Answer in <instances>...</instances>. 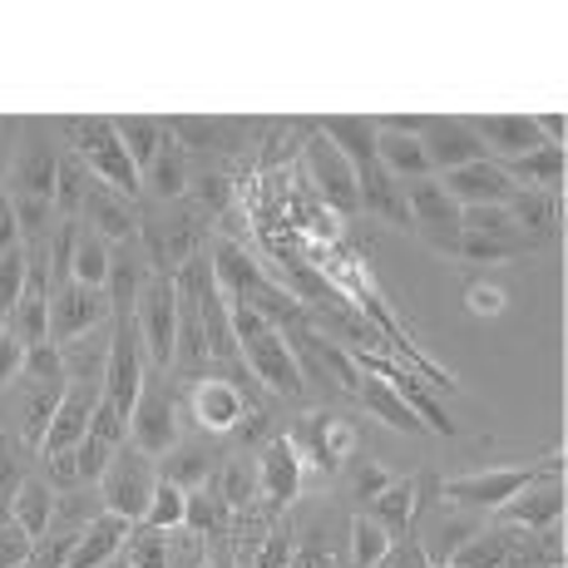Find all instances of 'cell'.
Masks as SVG:
<instances>
[{"mask_svg": "<svg viewBox=\"0 0 568 568\" xmlns=\"http://www.w3.org/2000/svg\"><path fill=\"white\" fill-rule=\"evenodd\" d=\"M227 307H233L237 356L247 362V371H253L267 390H277V396H287V400L307 396V376H302V366H297V356H292L287 336H282L262 312L243 307V302H227Z\"/></svg>", "mask_w": 568, "mask_h": 568, "instance_id": "6da1fadb", "label": "cell"}, {"mask_svg": "<svg viewBox=\"0 0 568 568\" xmlns=\"http://www.w3.org/2000/svg\"><path fill=\"white\" fill-rule=\"evenodd\" d=\"M207 267H213V282H217V292H223L227 302H243V307L262 312L272 326L297 322L302 316L292 287H277V282H272L267 272L253 262V253H243L237 243H217L213 253H207Z\"/></svg>", "mask_w": 568, "mask_h": 568, "instance_id": "7a4b0ae2", "label": "cell"}, {"mask_svg": "<svg viewBox=\"0 0 568 568\" xmlns=\"http://www.w3.org/2000/svg\"><path fill=\"white\" fill-rule=\"evenodd\" d=\"M154 489H159V460H154V455H144L139 445L124 440L114 455H109V465L100 475L104 509H109V515H119V519H129V524H139L149 515Z\"/></svg>", "mask_w": 568, "mask_h": 568, "instance_id": "3957f363", "label": "cell"}, {"mask_svg": "<svg viewBox=\"0 0 568 568\" xmlns=\"http://www.w3.org/2000/svg\"><path fill=\"white\" fill-rule=\"evenodd\" d=\"M564 469V455L554 460H539V465H505V469H479V475H460V479H445L435 485L450 505H465V509H499L505 499H515L524 485L534 479H559Z\"/></svg>", "mask_w": 568, "mask_h": 568, "instance_id": "277c9868", "label": "cell"}, {"mask_svg": "<svg viewBox=\"0 0 568 568\" xmlns=\"http://www.w3.org/2000/svg\"><path fill=\"white\" fill-rule=\"evenodd\" d=\"M74 159H80L104 189L124 193V199L144 193V179H139V169L129 163L124 144H119V134H114V119H80V124H74Z\"/></svg>", "mask_w": 568, "mask_h": 568, "instance_id": "5b68a950", "label": "cell"}, {"mask_svg": "<svg viewBox=\"0 0 568 568\" xmlns=\"http://www.w3.org/2000/svg\"><path fill=\"white\" fill-rule=\"evenodd\" d=\"M134 332L139 346L154 356V366H173V332H179V282H173V272L144 277L134 297Z\"/></svg>", "mask_w": 568, "mask_h": 568, "instance_id": "8992f818", "label": "cell"}, {"mask_svg": "<svg viewBox=\"0 0 568 568\" xmlns=\"http://www.w3.org/2000/svg\"><path fill=\"white\" fill-rule=\"evenodd\" d=\"M144 390V346H139L134 332V316H119L114 336H109V352H104V390L100 400L114 415H134V400Z\"/></svg>", "mask_w": 568, "mask_h": 568, "instance_id": "52a82bcc", "label": "cell"}, {"mask_svg": "<svg viewBox=\"0 0 568 568\" xmlns=\"http://www.w3.org/2000/svg\"><path fill=\"white\" fill-rule=\"evenodd\" d=\"M100 390H104V376H74L64 381L60 390V406H54V420L40 440V455H64L90 435V420H94V406H100Z\"/></svg>", "mask_w": 568, "mask_h": 568, "instance_id": "ba28073f", "label": "cell"}, {"mask_svg": "<svg viewBox=\"0 0 568 568\" xmlns=\"http://www.w3.org/2000/svg\"><path fill=\"white\" fill-rule=\"evenodd\" d=\"M104 316H109V292H94V287L70 282V287L50 292V342L64 352V346L84 342Z\"/></svg>", "mask_w": 568, "mask_h": 568, "instance_id": "9c48e42d", "label": "cell"}, {"mask_svg": "<svg viewBox=\"0 0 568 568\" xmlns=\"http://www.w3.org/2000/svg\"><path fill=\"white\" fill-rule=\"evenodd\" d=\"M129 445H139L144 455H169L179 445V406L163 386H144L134 400V415H129Z\"/></svg>", "mask_w": 568, "mask_h": 568, "instance_id": "30bf717a", "label": "cell"}, {"mask_svg": "<svg viewBox=\"0 0 568 568\" xmlns=\"http://www.w3.org/2000/svg\"><path fill=\"white\" fill-rule=\"evenodd\" d=\"M440 189L455 199V207H505L515 199V179L505 173V163L495 159H479V163H465V169H450L440 179Z\"/></svg>", "mask_w": 568, "mask_h": 568, "instance_id": "8fae6325", "label": "cell"}, {"mask_svg": "<svg viewBox=\"0 0 568 568\" xmlns=\"http://www.w3.org/2000/svg\"><path fill=\"white\" fill-rule=\"evenodd\" d=\"M420 149H425L430 173L465 169V163H479L489 154V149L479 144L475 124H465V119H430V124H425V134H420Z\"/></svg>", "mask_w": 568, "mask_h": 568, "instance_id": "7c38bea8", "label": "cell"}, {"mask_svg": "<svg viewBox=\"0 0 568 568\" xmlns=\"http://www.w3.org/2000/svg\"><path fill=\"white\" fill-rule=\"evenodd\" d=\"M307 169L316 183V199H326L336 213H356L362 207V193H356V169L326 144V134H316L307 144Z\"/></svg>", "mask_w": 568, "mask_h": 568, "instance_id": "4fadbf2b", "label": "cell"}, {"mask_svg": "<svg viewBox=\"0 0 568 568\" xmlns=\"http://www.w3.org/2000/svg\"><path fill=\"white\" fill-rule=\"evenodd\" d=\"M495 515H499V524H515V529L549 534L554 524L564 519V485L559 479H534V485H524L515 499H505Z\"/></svg>", "mask_w": 568, "mask_h": 568, "instance_id": "5bb4252c", "label": "cell"}, {"mask_svg": "<svg viewBox=\"0 0 568 568\" xmlns=\"http://www.w3.org/2000/svg\"><path fill=\"white\" fill-rule=\"evenodd\" d=\"M302 489V455H297V440L292 435H277V440L262 450L257 460V495L267 499L272 509H287Z\"/></svg>", "mask_w": 568, "mask_h": 568, "instance_id": "9a60e30c", "label": "cell"}, {"mask_svg": "<svg viewBox=\"0 0 568 568\" xmlns=\"http://www.w3.org/2000/svg\"><path fill=\"white\" fill-rule=\"evenodd\" d=\"M16 179H10V189H16V199H30V203H50L54 207V173H60V159H54V149L45 139L30 134L26 144H20L16 154Z\"/></svg>", "mask_w": 568, "mask_h": 568, "instance_id": "2e32d148", "label": "cell"}, {"mask_svg": "<svg viewBox=\"0 0 568 568\" xmlns=\"http://www.w3.org/2000/svg\"><path fill=\"white\" fill-rule=\"evenodd\" d=\"M253 410L243 396V386H233V381L223 376H203L199 386H193V415H199V425H207V430L227 435L237 430V420Z\"/></svg>", "mask_w": 568, "mask_h": 568, "instance_id": "e0dca14e", "label": "cell"}, {"mask_svg": "<svg viewBox=\"0 0 568 568\" xmlns=\"http://www.w3.org/2000/svg\"><path fill=\"white\" fill-rule=\"evenodd\" d=\"M475 134L485 149H495L499 159H524L534 154V149L544 144L539 124H534V114H479L475 119Z\"/></svg>", "mask_w": 568, "mask_h": 568, "instance_id": "ac0fdd59", "label": "cell"}, {"mask_svg": "<svg viewBox=\"0 0 568 568\" xmlns=\"http://www.w3.org/2000/svg\"><path fill=\"white\" fill-rule=\"evenodd\" d=\"M129 534H134V524L104 509V515H94L90 524H84L80 544H74V554H70V564L64 568H100V564H109L114 554H124Z\"/></svg>", "mask_w": 568, "mask_h": 568, "instance_id": "d6986e66", "label": "cell"}, {"mask_svg": "<svg viewBox=\"0 0 568 568\" xmlns=\"http://www.w3.org/2000/svg\"><path fill=\"white\" fill-rule=\"evenodd\" d=\"M356 450V430L342 420V415H316V420H307V460L322 469V475H336L346 460H352Z\"/></svg>", "mask_w": 568, "mask_h": 568, "instance_id": "ffe728a7", "label": "cell"}, {"mask_svg": "<svg viewBox=\"0 0 568 568\" xmlns=\"http://www.w3.org/2000/svg\"><path fill=\"white\" fill-rule=\"evenodd\" d=\"M322 134L326 144L336 149L352 169H366V163H376V119H356V114H326L322 119Z\"/></svg>", "mask_w": 568, "mask_h": 568, "instance_id": "44dd1931", "label": "cell"}, {"mask_svg": "<svg viewBox=\"0 0 568 568\" xmlns=\"http://www.w3.org/2000/svg\"><path fill=\"white\" fill-rule=\"evenodd\" d=\"M356 396H362V406L376 415L381 425H390V430H400V435H425V420L406 406V400H400V390L390 386V381L366 376L362 371V390H356Z\"/></svg>", "mask_w": 568, "mask_h": 568, "instance_id": "7402d4cb", "label": "cell"}, {"mask_svg": "<svg viewBox=\"0 0 568 568\" xmlns=\"http://www.w3.org/2000/svg\"><path fill=\"white\" fill-rule=\"evenodd\" d=\"M84 207H90V223L100 237H134L139 233V207L124 199V193L104 189V183H94V189H84Z\"/></svg>", "mask_w": 568, "mask_h": 568, "instance_id": "603a6c76", "label": "cell"}, {"mask_svg": "<svg viewBox=\"0 0 568 568\" xmlns=\"http://www.w3.org/2000/svg\"><path fill=\"white\" fill-rule=\"evenodd\" d=\"M415 495H420L415 479H390L376 499H366V519L381 524L390 539H406L410 524H415Z\"/></svg>", "mask_w": 568, "mask_h": 568, "instance_id": "cb8c5ba5", "label": "cell"}, {"mask_svg": "<svg viewBox=\"0 0 568 568\" xmlns=\"http://www.w3.org/2000/svg\"><path fill=\"white\" fill-rule=\"evenodd\" d=\"M400 199H406L410 223H425L430 233H435V227H440V233H445V227H460V207H455V199L435 179H410Z\"/></svg>", "mask_w": 568, "mask_h": 568, "instance_id": "d4e9b609", "label": "cell"}, {"mask_svg": "<svg viewBox=\"0 0 568 568\" xmlns=\"http://www.w3.org/2000/svg\"><path fill=\"white\" fill-rule=\"evenodd\" d=\"M50 519H54V489H50V479H26V485L10 495V524L40 544V539H45V529H50Z\"/></svg>", "mask_w": 568, "mask_h": 568, "instance_id": "484cf974", "label": "cell"}, {"mask_svg": "<svg viewBox=\"0 0 568 568\" xmlns=\"http://www.w3.org/2000/svg\"><path fill=\"white\" fill-rule=\"evenodd\" d=\"M381 129V124H376ZM376 163L390 173V179H430V163H425V149L415 134H396V129H381L376 134Z\"/></svg>", "mask_w": 568, "mask_h": 568, "instance_id": "4316f807", "label": "cell"}, {"mask_svg": "<svg viewBox=\"0 0 568 568\" xmlns=\"http://www.w3.org/2000/svg\"><path fill=\"white\" fill-rule=\"evenodd\" d=\"M455 568H509L515 564V529L499 524V529H485V534H469L460 549L450 554Z\"/></svg>", "mask_w": 568, "mask_h": 568, "instance_id": "83f0119b", "label": "cell"}, {"mask_svg": "<svg viewBox=\"0 0 568 568\" xmlns=\"http://www.w3.org/2000/svg\"><path fill=\"white\" fill-rule=\"evenodd\" d=\"M114 134H119V144H124L129 163L139 169V179H144V173L154 169L163 139H169V134H163L159 119H149V114H124V119H114Z\"/></svg>", "mask_w": 568, "mask_h": 568, "instance_id": "f1b7e54d", "label": "cell"}, {"mask_svg": "<svg viewBox=\"0 0 568 568\" xmlns=\"http://www.w3.org/2000/svg\"><path fill=\"white\" fill-rule=\"evenodd\" d=\"M207 475H213V450H207V445H183L179 440L159 460V479L173 485V489H183V495H189V489H203Z\"/></svg>", "mask_w": 568, "mask_h": 568, "instance_id": "f546056e", "label": "cell"}, {"mask_svg": "<svg viewBox=\"0 0 568 568\" xmlns=\"http://www.w3.org/2000/svg\"><path fill=\"white\" fill-rule=\"evenodd\" d=\"M505 173L515 179V189H519V183H524V189H534V193L559 189V183H564V144H539L534 154L509 159Z\"/></svg>", "mask_w": 568, "mask_h": 568, "instance_id": "4dcf8cb0", "label": "cell"}, {"mask_svg": "<svg viewBox=\"0 0 568 568\" xmlns=\"http://www.w3.org/2000/svg\"><path fill=\"white\" fill-rule=\"evenodd\" d=\"M356 193H362V207H366V213L396 217V223H410L406 199H400V183L390 179L381 163H366V169H356Z\"/></svg>", "mask_w": 568, "mask_h": 568, "instance_id": "1f68e13d", "label": "cell"}, {"mask_svg": "<svg viewBox=\"0 0 568 568\" xmlns=\"http://www.w3.org/2000/svg\"><path fill=\"white\" fill-rule=\"evenodd\" d=\"M6 332L16 336L26 352L40 342H50V297L45 292H26V297L16 302V312L6 316Z\"/></svg>", "mask_w": 568, "mask_h": 568, "instance_id": "d6a6232c", "label": "cell"}, {"mask_svg": "<svg viewBox=\"0 0 568 568\" xmlns=\"http://www.w3.org/2000/svg\"><path fill=\"white\" fill-rule=\"evenodd\" d=\"M109 262H114V253H109V247H104V237H100V233H84V237H74L70 282H80V287L104 292V282H109Z\"/></svg>", "mask_w": 568, "mask_h": 568, "instance_id": "836d02e7", "label": "cell"}, {"mask_svg": "<svg viewBox=\"0 0 568 568\" xmlns=\"http://www.w3.org/2000/svg\"><path fill=\"white\" fill-rule=\"evenodd\" d=\"M144 189L154 193V199H179L183 189H189V169H183V154L179 149L169 144V139H163V149H159V159H154V169L144 173Z\"/></svg>", "mask_w": 568, "mask_h": 568, "instance_id": "e575fe53", "label": "cell"}, {"mask_svg": "<svg viewBox=\"0 0 568 568\" xmlns=\"http://www.w3.org/2000/svg\"><path fill=\"white\" fill-rule=\"evenodd\" d=\"M390 544L396 539H390L381 524H371L366 515L352 519V568H376L390 554Z\"/></svg>", "mask_w": 568, "mask_h": 568, "instance_id": "d590c367", "label": "cell"}, {"mask_svg": "<svg viewBox=\"0 0 568 568\" xmlns=\"http://www.w3.org/2000/svg\"><path fill=\"white\" fill-rule=\"evenodd\" d=\"M460 227L469 237H499V243L519 237V223L509 217V207H460Z\"/></svg>", "mask_w": 568, "mask_h": 568, "instance_id": "8d00e7d4", "label": "cell"}, {"mask_svg": "<svg viewBox=\"0 0 568 568\" xmlns=\"http://www.w3.org/2000/svg\"><path fill=\"white\" fill-rule=\"evenodd\" d=\"M223 515H227V505L207 485L183 495V524H189L193 534H217V529H223Z\"/></svg>", "mask_w": 568, "mask_h": 568, "instance_id": "74e56055", "label": "cell"}, {"mask_svg": "<svg viewBox=\"0 0 568 568\" xmlns=\"http://www.w3.org/2000/svg\"><path fill=\"white\" fill-rule=\"evenodd\" d=\"M84 163L80 159H60V173H54V213H64V217H74V207L84 203V189H90V183H84Z\"/></svg>", "mask_w": 568, "mask_h": 568, "instance_id": "f35d334b", "label": "cell"}, {"mask_svg": "<svg viewBox=\"0 0 568 568\" xmlns=\"http://www.w3.org/2000/svg\"><path fill=\"white\" fill-rule=\"evenodd\" d=\"M104 287H114V297H109V307H134V297H139V287H144V272H139V262L134 257H124L119 253L114 262H109V282Z\"/></svg>", "mask_w": 568, "mask_h": 568, "instance_id": "ab89813d", "label": "cell"}, {"mask_svg": "<svg viewBox=\"0 0 568 568\" xmlns=\"http://www.w3.org/2000/svg\"><path fill=\"white\" fill-rule=\"evenodd\" d=\"M144 529H183V489H173V485H163L159 479V489H154V499H149V515H144Z\"/></svg>", "mask_w": 568, "mask_h": 568, "instance_id": "60d3db41", "label": "cell"}, {"mask_svg": "<svg viewBox=\"0 0 568 568\" xmlns=\"http://www.w3.org/2000/svg\"><path fill=\"white\" fill-rule=\"evenodd\" d=\"M20 297H26V247L0 257V322L16 312Z\"/></svg>", "mask_w": 568, "mask_h": 568, "instance_id": "b9f144b4", "label": "cell"}, {"mask_svg": "<svg viewBox=\"0 0 568 568\" xmlns=\"http://www.w3.org/2000/svg\"><path fill=\"white\" fill-rule=\"evenodd\" d=\"M60 390L64 386H45V390H36V400H30V410H26V445L30 450H40V440H45L54 406H60Z\"/></svg>", "mask_w": 568, "mask_h": 568, "instance_id": "7bdbcfd3", "label": "cell"}, {"mask_svg": "<svg viewBox=\"0 0 568 568\" xmlns=\"http://www.w3.org/2000/svg\"><path fill=\"white\" fill-rule=\"evenodd\" d=\"M26 371L40 381V386H64V352L54 342H40L26 352Z\"/></svg>", "mask_w": 568, "mask_h": 568, "instance_id": "ee69618b", "label": "cell"}, {"mask_svg": "<svg viewBox=\"0 0 568 568\" xmlns=\"http://www.w3.org/2000/svg\"><path fill=\"white\" fill-rule=\"evenodd\" d=\"M217 499H223L227 509H247L257 499V475L243 465H227L223 469V489H217Z\"/></svg>", "mask_w": 568, "mask_h": 568, "instance_id": "f6af8a7d", "label": "cell"}, {"mask_svg": "<svg viewBox=\"0 0 568 568\" xmlns=\"http://www.w3.org/2000/svg\"><path fill=\"white\" fill-rule=\"evenodd\" d=\"M455 253L460 257H475V262H505V257H515L524 253V237H509V243H499V237H460L455 243Z\"/></svg>", "mask_w": 568, "mask_h": 568, "instance_id": "bcb514c9", "label": "cell"}, {"mask_svg": "<svg viewBox=\"0 0 568 568\" xmlns=\"http://www.w3.org/2000/svg\"><path fill=\"white\" fill-rule=\"evenodd\" d=\"M114 450L119 445H104V440H94V435H84V440L74 445V469H80L84 485H100V475H104V465Z\"/></svg>", "mask_w": 568, "mask_h": 568, "instance_id": "7dc6e473", "label": "cell"}, {"mask_svg": "<svg viewBox=\"0 0 568 568\" xmlns=\"http://www.w3.org/2000/svg\"><path fill=\"white\" fill-rule=\"evenodd\" d=\"M124 554H129V564H134V568H169V549H163V534L159 529L139 534V539L129 534Z\"/></svg>", "mask_w": 568, "mask_h": 568, "instance_id": "c3c4849f", "label": "cell"}, {"mask_svg": "<svg viewBox=\"0 0 568 568\" xmlns=\"http://www.w3.org/2000/svg\"><path fill=\"white\" fill-rule=\"evenodd\" d=\"M30 554H36V539L20 534L16 524H6V529H0V568H26Z\"/></svg>", "mask_w": 568, "mask_h": 568, "instance_id": "681fc988", "label": "cell"}, {"mask_svg": "<svg viewBox=\"0 0 568 568\" xmlns=\"http://www.w3.org/2000/svg\"><path fill=\"white\" fill-rule=\"evenodd\" d=\"M390 479H396V475H390L386 465H376V460H356V499H362V505H366V499H376L381 489L390 485Z\"/></svg>", "mask_w": 568, "mask_h": 568, "instance_id": "f907efd6", "label": "cell"}, {"mask_svg": "<svg viewBox=\"0 0 568 568\" xmlns=\"http://www.w3.org/2000/svg\"><path fill=\"white\" fill-rule=\"evenodd\" d=\"M20 371H26V346L6 332V322H0V390H6Z\"/></svg>", "mask_w": 568, "mask_h": 568, "instance_id": "816d5d0a", "label": "cell"}, {"mask_svg": "<svg viewBox=\"0 0 568 568\" xmlns=\"http://www.w3.org/2000/svg\"><path fill=\"white\" fill-rule=\"evenodd\" d=\"M287 564H292V534L287 529L267 534V544H262V554H257L253 568H287Z\"/></svg>", "mask_w": 568, "mask_h": 568, "instance_id": "f5cc1de1", "label": "cell"}, {"mask_svg": "<svg viewBox=\"0 0 568 568\" xmlns=\"http://www.w3.org/2000/svg\"><path fill=\"white\" fill-rule=\"evenodd\" d=\"M20 247V223H16V203H10V193H0V257L16 253Z\"/></svg>", "mask_w": 568, "mask_h": 568, "instance_id": "db71d44e", "label": "cell"}, {"mask_svg": "<svg viewBox=\"0 0 568 568\" xmlns=\"http://www.w3.org/2000/svg\"><path fill=\"white\" fill-rule=\"evenodd\" d=\"M26 485V475H20V465H16V455H10V445L0 440V499L10 505V495Z\"/></svg>", "mask_w": 568, "mask_h": 568, "instance_id": "11a10c76", "label": "cell"}, {"mask_svg": "<svg viewBox=\"0 0 568 568\" xmlns=\"http://www.w3.org/2000/svg\"><path fill=\"white\" fill-rule=\"evenodd\" d=\"M376 568H425V549H420V544H415V539H406V544H400V549H396V544H390V554H386V559H381Z\"/></svg>", "mask_w": 568, "mask_h": 568, "instance_id": "9f6ffc18", "label": "cell"}, {"mask_svg": "<svg viewBox=\"0 0 568 568\" xmlns=\"http://www.w3.org/2000/svg\"><path fill=\"white\" fill-rule=\"evenodd\" d=\"M534 124H539V134H544V144H564V114L554 109V114H534Z\"/></svg>", "mask_w": 568, "mask_h": 568, "instance_id": "6f0895ef", "label": "cell"}, {"mask_svg": "<svg viewBox=\"0 0 568 568\" xmlns=\"http://www.w3.org/2000/svg\"><path fill=\"white\" fill-rule=\"evenodd\" d=\"M287 568H332V564H326V554H316V549H292Z\"/></svg>", "mask_w": 568, "mask_h": 568, "instance_id": "680465c9", "label": "cell"}, {"mask_svg": "<svg viewBox=\"0 0 568 568\" xmlns=\"http://www.w3.org/2000/svg\"><path fill=\"white\" fill-rule=\"evenodd\" d=\"M100 568H134V564H129V554H114V559L100 564Z\"/></svg>", "mask_w": 568, "mask_h": 568, "instance_id": "91938a15", "label": "cell"}, {"mask_svg": "<svg viewBox=\"0 0 568 568\" xmlns=\"http://www.w3.org/2000/svg\"><path fill=\"white\" fill-rule=\"evenodd\" d=\"M207 568H233V559H227V554H213V564Z\"/></svg>", "mask_w": 568, "mask_h": 568, "instance_id": "94428289", "label": "cell"}, {"mask_svg": "<svg viewBox=\"0 0 568 568\" xmlns=\"http://www.w3.org/2000/svg\"><path fill=\"white\" fill-rule=\"evenodd\" d=\"M6 524H10V505H6V499H0V529H6Z\"/></svg>", "mask_w": 568, "mask_h": 568, "instance_id": "6125c7cd", "label": "cell"}, {"mask_svg": "<svg viewBox=\"0 0 568 568\" xmlns=\"http://www.w3.org/2000/svg\"><path fill=\"white\" fill-rule=\"evenodd\" d=\"M445 568H455V564H445Z\"/></svg>", "mask_w": 568, "mask_h": 568, "instance_id": "be15d7a7", "label": "cell"}]
</instances>
